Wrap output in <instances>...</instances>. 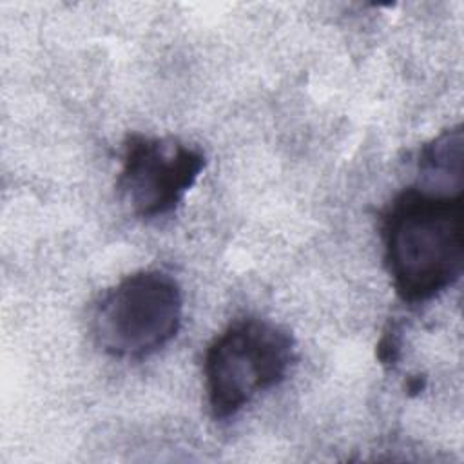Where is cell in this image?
I'll return each mask as SVG.
<instances>
[{"instance_id":"1","label":"cell","mask_w":464,"mask_h":464,"mask_svg":"<svg viewBox=\"0 0 464 464\" xmlns=\"http://www.w3.org/2000/svg\"><path fill=\"white\" fill-rule=\"evenodd\" d=\"M462 219V194L419 185L404 188L386 207L384 261L402 303H426L459 281L464 265Z\"/></svg>"},{"instance_id":"2","label":"cell","mask_w":464,"mask_h":464,"mask_svg":"<svg viewBox=\"0 0 464 464\" xmlns=\"http://www.w3.org/2000/svg\"><path fill=\"white\" fill-rule=\"evenodd\" d=\"M295 357L292 334L259 317L228 324L205 352V388L216 420L236 415L257 393L277 386Z\"/></svg>"},{"instance_id":"3","label":"cell","mask_w":464,"mask_h":464,"mask_svg":"<svg viewBox=\"0 0 464 464\" xmlns=\"http://www.w3.org/2000/svg\"><path fill=\"white\" fill-rule=\"evenodd\" d=\"M181 317L178 281L161 270H141L100 297L92 314V337L112 357L143 359L176 337Z\"/></svg>"},{"instance_id":"4","label":"cell","mask_w":464,"mask_h":464,"mask_svg":"<svg viewBox=\"0 0 464 464\" xmlns=\"http://www.w3.org/2000/svg\"><path fill=\"white\" fill-rule=\"evenodd\" d=\"M205 167L201 149L174 138L129 134L118 188L132 214L156 219L174 212Z\"/></svg>"},{"instance_id":"5","label":"cell","mask_w":464,"mask_h":464,"mask_svg":"<svg viewBox=\"0 0 464 464\" xmlns=\"http://www.w3.org/2000/svg\"><path fill=\"white\" fill-rule=\"evenodd\" d=\"M462 127L442 130L419 152L417 185L433 192L462 194Z\"/></svg>"},{"instance_id":"6","label":"cell","mask_w":464,"mask_h":464,"mask_svg":"<svg viewBox=\"0 0 464 464\" xmlns=\"http://www.w3.org/2000/svg\"><path fill=\"white\" fill-rule=\"evenodd\" d=\"M401 355V326L390 323L377 343V359L384 366H393Z\"/></svg>"},{"instance_id":"7","label":"cell","mask_w":464,"mask_h":464,"mask_svg":"<svg viewBox=\"0 0 464 464\" xmlns=\"http://www.w3.org/2000/svg\"><path fill=\"white\" fill-rule=\"evenodd\" d=\"M426 386V377L424 375H415V377H410L408 379V384H406V390L410 395H417L424 390Z\"/></svg>"}]
</instances>
